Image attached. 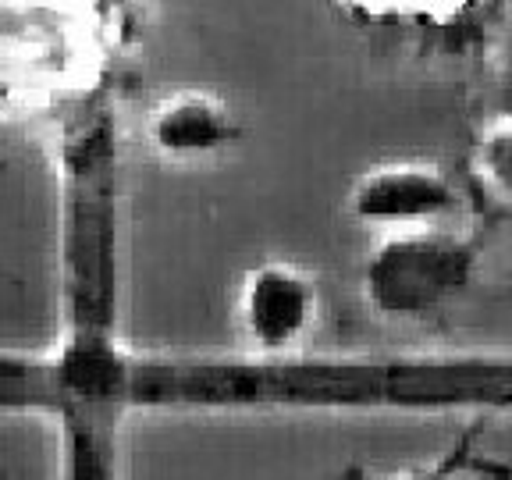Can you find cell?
I'll return each mask as SVG.
<instances>
[{
  "instance_id": "cell-4",
  "label": "cell",
  "mask_w": 512,
  "mask_h": 480,
  "mask_svg": "<svg viewBox=\"0 0 512 480\" xmlns=\"http://www.w3.org/2000/svg\"><path fill=\"white\" fill-rule=\"evenodd\" d=\"M232 139V118L207 96L171 100L153 118V143L171 157H200Z\"/></svg>"
},
{
  "instance_id": "cell-2",
  "label": "cell",
  "mask_w": 512,
  "mask_h": 480,
  "mask_svg": "<svg viewBox=\"0 0 512 480\" xmlns=\"http://www.w3.org/2000/svg\"><path fill=\"white\" fill-rule=\"evenodd\" d=\"M317 320V288L306 274L267 264L249 274L242 296V328L260 349L281 352L306 338Z\"/></svg>"
},
{
  "instance_id": "cell-5",
  "label": "cell",
  "mask_w": 512,
  "mask_h": 480,
  "mask_svg": "<svg viewBox=\"0 0 512 480\" xmlns=\"http://www.w3.org/2000/svg\"><path fill=\"white\" fill-rule=\"evenodd\" d=\"M477 175L495 196L512 200V121L488 132V139H480Z\"/></svg>"
},
{
  "instance_id": "cell-6",
  "label": "cell",
  "mask_w": 512,
  "mask_h": 480,
  "mask_svg": "<svg viewBox=\"0 0 512 480\" xmlns=\"http://www.w3.org/2000/svg\"><path fill=\"white\" fill-rule=\"evenodd\" d=\"M473 438H477V431H466L463 438H459V445L452 448V452H445L438 463L424 466V470L402 473V477H395V480H456V477H463L466 470L477 466L473 463Z\"/></svg>"
},
{
  "instance_id": "cell-1",
  "label": "cell",
  "mask_w": 512,
  "mask_h": 480,
  "mask_svg": "<svg viewBox=\"0 0 512 480\" xmlns=\"http://www.w3.org/2000/svg\"><path fill=\"white\" fill-rule=\"evenodd\" d=\"M473 274V246L438 228L392 239L370 260V303L392 317H413L441 306Z\"/></svg>"
},
{
  "instance_id": "cell-3",
  "label": "cell",
  "mask_w": 512,
  "mask_h": 480,
  "mask_svg": "<svg viewBox=\"0 0 512 480\" xmlns=\"http://www.w3.org/2000/svg\"><path fill=\"white\" fill-rule=\"evenodd\" d=\"M456 203V192L438 171L413 164L374 171L352 196V207L363 221L427 224V228H438L456 210Z\"/></svg>"
}]
</instances>
